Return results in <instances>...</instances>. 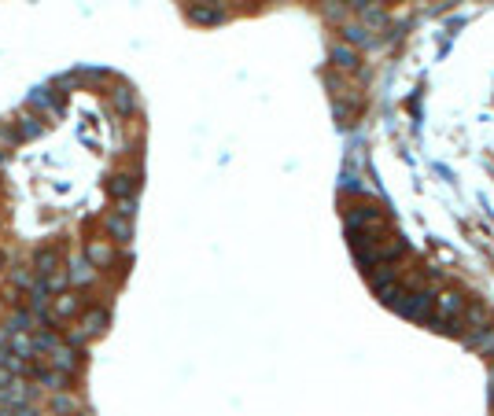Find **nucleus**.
Here are the masks:
<instances>
[{"label": "nucleus", "mask_w": 494, "mask_h": 416, "mask_svg": "<svg viewBox=\"0 0 494 416\" xmlns=\"http://www.w3.org/2000/svg\"><path fill=\"white\" fill-rule=\"evenodd\" d=\"M19 125H15V133H19V140H37L41 133H45V125H41V118L34 115V111H23L15 118Z\"/></svg>", "instance_id": "9"}, {"label": "nucleus", "mask_w": 494, "mask_h": 416, "mask_svg": "<svg viewBox=\"0 0 494 416\" xmlns=\"http://www.w3.org/2000/svg\"><path fill=\"white\" fill-rule=\"evenodd\" d=\"M67 280L74 284V288H85V284L93 280V266H89V261H85V258H78V261H74V269L67 273Z\"/></svg>", "instance_id": "11"}, {"label": "nucleus", "mask_w": 494, "mask_h": 416, "mask_svg": "<svg viewBox=\"0 0 494 416\" xmlns=\"http://www.w3.org/2000/svg\"><path fill=\"white\" fill-rule=\"evenodd\" d=\"M30 103H34V107H41V111H59V107H63V96H56V100H52V96H48V89H34V93H30Z\"/></svg>", "instance_id": "12"}, {"label": "nucleus", "mask_w": 494, "mask_h": 416, "mask_svg": "<svg viewBox=\"0 0 494 416\" xmlns=\"http://www.w3.org/2000/svg\"><path fill=\"white\" fill-rule=\"evenodd\" d=\"M52 412H59V416H74V412H78V402L71 398V394L56 390V394H52Z\"/></svg>", "instance_id": "14"}, {"label": "nucleus", "mask_w": 494, "mask_h": 416, "mask_svg": "<svg viewBox=\"0 0 494 416\" xmlns=\"http://www.w3.org/2000/svg\"><path fill=\"white\" fill-rule=\"evenodd\" d=\"M41 284H45V291H48V295H59V291H67V288H71L67 269H56V273H48V276H41Z\"/></svg>", "instance_id": "10"}, {"label": "nucleus", "mask_w": 494, "mask_h": 416, "mask_svg": "<svg viewBox=\"0 0 494 416\" xmlns=\"http://www.w3.org/2000/svg\"><path fill=\"white\" fill-rule=\"evenodd\" d=\"M107 310L103 306H93V310H81V336H100L103 328H107Z\"/></svg>", "instance_id": "8"}, {"label": "nucleus", "mask_w": 494, "mask_h": 416, "mask_svg": "<svg viewBox=\"0 0 494 416\" xmlns=\"http://www.w3.org/2000/svg\"><path fill=\"white\" fill-rule=\"evenodd\" d=\"M140 181H137V173H111L107 177V192L115 195V199H130V195H137Z\"/></svg>", "instance_id": "6"}, {"label": "nucleus", "mask_w": 494, "mask_h": 416, "mask_svg": "<svg viewBox=\"0 0 494 416\" xmlns=\"http://www.w3.org/2000/svg\"><path fill=\"white\" fill-rule=\"evenodd\" d=\"M48 358H52V368H56V372H63V376H71V380H74V372L81 368V354H78L74 346H67L63 339L48 350Z\"/></svg>", "instance_id": "3"}, {"label": "nucleus", "mask_w": 494, "mask_h": 416, "mask_svg": "<svg viewBox=\"0 0 494 416\" xmlns=\"http://www.w3.org/2000/svg\"><path fill=\"white\" fill-rule=\"evenodd\" d=\"M0 144H4V147H15L19 144V133H15L11 125H0Z\"/></svg>", "instance_id": "19"}, {"label": "nucleus", "mask_w": 494, "mask_h": 416, "mask_svg": "<svg viewBox=\"0 0 494 416\" xmlns=\"http://www.w3.org/2000/svg\"><path fill=\"white\" fill-rule=\"evenodd\" d=\"M4 159H8V155H4V151H0V166H4Z\"/></svg>", "instance_id": "22"}, {"label": "nucleus", "mask_w": 494, "mask_h": 416, "mask_svg": "<svg viewBox=\"0 0 494 416\" xmlns=\"http://www.w3.org/2000/svg\"><path fill=\"white\" fill-rule=\"evenodd\" d=\"M11 280H15V288H19V291H30L34 284H37V280H34V273H26V269H15V273H11Z\"/></svg>", "instance_id": "17"}, {"label": "nucleus", "mask_w": 494, "mask_h": 416, "mask_svg": "<svg viewBox=\"0 0 494 416\" xmlns=\"http://www.w3.org/2000/svg\"><path fill=\"white\" fill-rule=\"evenodd\" d=\"M332 63H336L339 71H354V67H358V56H354L347 45H336V48H332Z\"/></svg>", "instance_id": "13"}, {"label": "nucleus", "mask_w": 494, "mask_h": 416, "mask_svg": "<svg viewBox=\"0 0 494 416\" xmlns=\"http://www.w3.org/2000/svg\"><path fill=\"white\" fill-rule=\"evenodd\" d=\"M188 19L196 26H218V23H225V8L218 4V0H188Z\"/></svg>", "instance_id": "1"}, {"label": "nucleus", "mask_w": 494, "mask_h": 416, "mask_svg": "<svg viewBox=\"0 0 494 416\" xmlns=\"http://www.w3.org/2000/svg\"><path fill=\"white\" fill-rule=\"evenodd\" d=\"M103 229H107V236L115 239V244H130L133 239V217H122V214H107L103 217Z\"/></svg>", "instance_id": "5"}, {"label": "nucleus", "mask_w": 494, "mask_h": 416, "mask_svg": "<svg viewBox=\"0 0 494 416\" xmlns=\"http://www.w3.org/2000/svg\"><path fill=\"white\" fill-rule=\"evenodd\" d=\"M11 354H19V358H34V339H30L26 332H15V336H11Z\"/></svg>", "instance_id": "15"}, {"label": "nucleus", "mask_w": 494, "mask_h": 416, "mask_svg": "<svg viewBox=\"0 0 494 416\" xmlns=\"http://www.w3.org/2000/svg\"><path fill=\"white\" fill-rule=\"evenodd\" d=\"M56 321H71V317H78L81 313V295L78 291H59L56 298H52V310H48Z\"/></svg>", "instance_id": "4"}, {"label": "nucleus", "mask_w": 494, "mask_h": 416, "mask_svg": "<svg viewBox=\"0 0 494 416\" xmlns=\"http://www.w3.org/2000/svg\"><path fill=\"white\" fill-rule=\"evenodd\" d=\"M56 269H63V244H48V247H37V254H34V261H30V273L41 280V276H48V273H56Z\"/></svg>", "instance_id": "2"}, {"label": "nucleus", "mask_w": 494, "mask_h": 416, "mask_svg": "<svg viewBox=\"0 0 494 416\" xmlns=\"http://www.w3.org/2000/svg\"><path fill=\"white\" fill-rule=\"evenodd\" d=\"M85 261H89L93 269H107V266H115V247H111V244H103V239H93V244L85 247Z\"/></svg>", "instance_id": "7"}, {"label": "nucleus", "mask_w": 494, "mask_h": 416, "mask_svg": "<svg viewBox=\"0 0 494 416\" xmlns=\"http://www.w3.org/2000/svg\"><path fill=\"white\" fill-rule=\"evenodd\" d=\"M111 103H115V111H118V115H130V111H133V96H130V89H118V93L111 96Z\"/></svg>", "instance_id": "16"}, {"label": "nucleus", "mask_w": 494, "mask_h": 416, "mask_svg": "<svg viewBox=\"0 0 494 416\" xmlns=\"http://www.w3.org/2000/svg\"><path fill=\"white\" fill-rule=\"evenodd\" d=\"M115 214H122V217H133V214H137V195H130V199H118Z\"/></svg>", "instance_id": "18"}, {"label": "nucleus", "mask_w": 494, "mask_h": 416, "mask_svg": "<svg viewBox=\"0 0 494 416\" xmlns=\"http://www.w3.org/2000/svg\"><path fill=\"white\" fill-rule=\"evenodd\" d=\"M343 37H347L351 45H361V41H369V37H365L361 30H354V26H347V30H343Z\"/></svg>", "instance_id": "20"}, {"label": "nucleus", "mask_w": 494, "mask_h": 416, "mask_svg": "<svg viewBox=\"0 0 494 416\" xmlns=\"http://www.w3.org/2000/svg\"><path fill=\"white\" fill-rule=\"evenodd\" d=\"M4 261H8V254H4V251H0V266H4Z\"/></svg>", "instance_id": "21"}]
</instances>
